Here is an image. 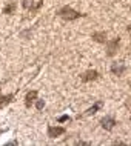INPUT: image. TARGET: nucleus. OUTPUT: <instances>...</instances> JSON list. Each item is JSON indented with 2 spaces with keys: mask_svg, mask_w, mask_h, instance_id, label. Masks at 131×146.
I'll return each mask as SVG.
<instances>
[{
  "mask_svg": "<svg viewBox=\"0 0 131 146\" xmlns=\"http://www.w3.org/2000/svg\"><path fill=\"white\" fill-rule=\"evenodd\" d=\"M63 132H65V129H63V128H59V126H57V128H49V129H48L49 137H59V135H60V134H63Z\"/></svg>",
  "mask_w": 131,
  "mask_h": 146,
  "instance_id": "20e7f679",
  "label": "nucleus"
},
{
  "mask_svg": "<svg viewBox=\"0 0 131 146\" xmlns=\"http://www.w3.org/2000/svg\"><path fill=\"white\" fill-rule=\"evenodd\" d=\"M60 15L63 19H66V20H74V19H77L80 14H79L77 11L71 9L70 6H65V8H62V9H60Z\"/></svg>",
  "mask_w": 131,
  "mask_h": 146,
  "instance_id": "f257e3e1",
  "label": "nucleus"
},
{
  "mask_svg": "<svg viewBox=\"0 0 131 146\" xmlns=\"http://www.w3.org/2000/svg\"><path fill=\"white\" fill-rule=\"evenodd\" d=\"M34 97H35V91H33V92L28 94V96H26V105H29L31 102H33V98H34Z\"/></svg>",
  "mask_w": 131,
  "mask_h": 146,
  "instance_id": "0eeeda50",
  "label": "nucleus"
},
{
  "mask_svg": "<svg viewBox=\"0 0 131 146\" xmlns=\"http://www.w3.org/2000/svg\"><path fill=\"white\" fill-rule=\"evenodd\" d=\"M117 43H119V38H117V40H114L113 43H110V51H108V54H110V56H113V52H114V48L117 46Z\"/></svg>",
  "mask_w": 131,
  "mask_h": 146,
  "instance_id": "423d86ee",
  "label": "nucleus"
},
{
  "mask_svg": "<svg viewBox=\"0 0 131 146\" xmlns=\"http://www.w3.org/2000/svg\"><path fill=\"white\" fill-rule=\"evenodd\" d=\"M23 6H25V8H31V6H33V0H25V2H23Z\"/></svg>",
  "mask_w": 131,
  "mask_h": 146,
  "instance_id": "1a4fd4ad",
  "label": "nucleus"
},
{
  "mask_svg": "<svg viewBox=\"0 0 131 146\" xmlns=\"http://www.w3.org/2000/svg\"><path fill=\"white\" fill-rule=\"evenodd\" d=\"M102 126H104L106 131H111L113 126H114V120H113V118H110V117H106V118L102 120Z\"/></svg>",
  "mask_w": 131,
  "mask_h": 146,
  "instance_id": "7ed1b4c3",
  "label": "nucleus"
},
{
  "mask_svg": "<svg viewBox=\"0 0 131 146\" xmlns=\"http://www.w3.org/2000/svg\"><path fill=\"white\" fill-rule=\"evenodd\" d=\"M124 69H125V66L122 65V63H114V65L111 66V71H113L114 74H117V76H120V74L124 72Z\"/></svg>",
  "mask_w": 131,
  "mask_h": 146,
  "instance_id": "39448f33",
  "label": "nucleus"
},
{
  "mask_svg": "<svg viewBox=\"0 0 131 146\" xmlns=\"http://www.w3.org/2000/svg\"><path fill=\"white\" fill-rule=\"evenodd\" d=\"M97 71H88V72H85V76L82 77V82H90V80H94V78H97Z\"/></svg>",
  "mask_w": 131,
  "mask_h": 146,
  "instance_id": "f03ea898",
  "label": "nucleus"
},
{
  "mask_svg": "<svg viewBox=\"0 0 131 146\" xmlns=\"http://www.w3.org/2000/svg\"><path fill=\"white\" fill-rule=\"evenodd\" d=\"M93 37L96 38L97 42H105V38H104V37H105V34H94Z\"/></svg>",
  "mask_w": 131,
  "mask_h": 146,
  "instance_id": "6e6552de",
  "label": "nucleus"
},
{
  "mask_svg": "<svg viewBox=\"0 0 131 146\" xmlns=\"http://www.w3.org/2000/svg\"><path fill=\"white\" fill-rule=\"evenodd\" d=\"M43 106H45V102H43V100H39V102H37V109H43Z\"/></svg>",
  "mask_w": 131,
  "mask_h": 146,
  "instance_id": "9d476101",
  "label": "nucleus"
}]
</instances>
